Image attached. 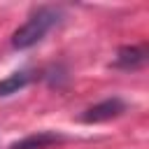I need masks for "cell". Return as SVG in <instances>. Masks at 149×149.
<instances>
[{
    "instance_id": "obj_5",
    "label": "cell",
    "mask_w": 149,
    "mask_h": 149,
    "mask_svg": "<svg viewBox=\"0 0 149 149\" xmlns=\"http://www.w3.org/2000/svg\"><path fill=\"white\" fill-rule=\"evenodd\" d=\"M30 79H33V74H30L28 70L12 72L9 77H5V79L0 81V98H5V95H12V93H19L21 88H26V86L30 84Z\"/></svg>"
},
{
    "instance_id": "obj_1",
    "label": "cell",
    "mask_w": 149,
    "mask_h": 149,
    "mask_svg": "<svg viewBox=\"0 0 149 149\" xmlns=\"http://www.w3.org/2000/svg\"><path fill=\"white\" fill-rule=\"evenodd\" d=\"M63 12L58 7H40L35 9L23 26H19L12 35V47L14 49H30L37 42H42L47 37V33L61 21Z\"/></svg>"
},
{
    "instance_id": "obj_3",
    "label": "cell",
    "mask_w": 149,
    "mask_h": 149,
    "mask_svg": "<svg viewBox=\"0 0 149 149\" xmlns=\"http://www.w3.org/2000/svg\"><path fill=\"white\" fill-rule=\"evenodd\" d=\"M56 142H63V135L51 133V130H40V133H33V135L9 144V149H47L49 144H56Z\"/></svg>"
},
{
    "instance_id": "obj_2",
    "label": "cell",
    "mask_w": 149,
    "mask_h": 149,
    "mask_svg": "<svg viewBox=\"0 0 149 149\" xmlns=\"http://www.w3.org/2000/svg\"><path fill=\"white\" fill-rule=\"evenodd\" d=\"M123 112H126V102L121 98H105L98 105L88 107L81 114V121L84 123H100V121H109L114 116H121Z\"/></svg>"
},
{
    "instance_id": "obj_4",
    "label": "cell",
    "mask_w": 149,
    "mask_h": 149,
    "mask_svg": "<svg viewBox=\"0 0 149 149\" xmlns=\"http://www.w3.org/2000/svg\"><path fill=\"white\" fill-rule=\"evenodd\" d=\"M144 61H147V51H144V49H140V47H121V49L116 51L114 68L135 70V68H140Z\"/></svg>"
}]
</instances>
